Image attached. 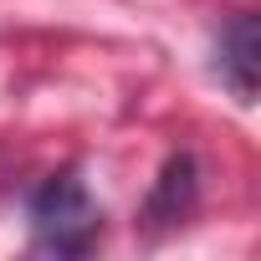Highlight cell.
Masks as SVG:
<instances>
[{"label": "cell", "mask_w": 261, "mask_h": 261, "mask_svg": "<svg viewBox=\"0 0 261 261\" xmlns=\"http://www.w3.org/2000/svg\"><path fill=\"white\" fill-rule=\"evenodd\" d=\"M195 195H200V169H195V154H174L154 190H149V205H144V220L154 225H179L190 210H195Z\"/></svg>", "instance_id": "3"}, {"label": "cell", "mask_w": 261, "mask_h": 261, "mask_svg": "<svg viewBox=\"0 0 261 261\" xmlns=\"http://www.w3.org/2000/svg\"><path fill=\"white\" fill-rule=\"evenodd\" d=\"M215 72L236 92V102H256V77H261V31H256V16L236 11L220 26V36H215Z\"/></svg>", "instance_id": "2"}, {"label": "cell", "mask_w": 261, "mask_h": 261, "mask_svg": "<svg viewBox=\"0 0 261 261\" xmlns=\"http://www.w3.org/2000/svg\"><path fill=\"white\" fill-rule=\"evenodd\" d=\"M31 241L46 256H87L102 241V205L77 169L46 174L31 195Z\"/></svg>", "instance_id": "1"}]
</instances>
